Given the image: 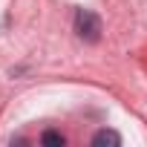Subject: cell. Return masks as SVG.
<instances>
[{
    "mask_svg": "<svg viewBox=\"0 0 147 147\" xmlns=\"http://www.w3.org/2000/svg\"><path fill=\"white\" fill-rule=\"evenodd\" d=\"M75 32H78V38L87 40V43L101 40V18H98L95 12H90V9H78V12H75Z\"/></svg>",
    "mask_w": 147,
    "mask_h": 147,
    "instance_id": "1",
    "label": "cell"
},
{
    "mask_svg": "<svg viewBox=\"0 0 147 147\" xmlns=\"http://www.w3.org/2000/svg\"><path fill=\"white\" fill-rule=\"evenodd\" d=\"M92 144H95V147H118V144H121V136H118L115 130H98V133L92 136Z\"/></svg>",
    "mask_w": 147,
    "mask_h": 147,
    "instance_id": "2",
    "label": "cell"
},
{
    "mask_svg": "<svg viewBox=\"0 0 147 147\" xmlns=\"http://www.w3.org/2000/svg\"><path fill=\"white\" fill-rule=\"evenodd\" d=\"M40 144H46V147H63V136L55 133V130H46L40 136Z\"/></svg>",
    "mask_w": 147,
    "mask_h": 147,
    "instance_id": "3",
    "label": "cell"
}]
</instances>
